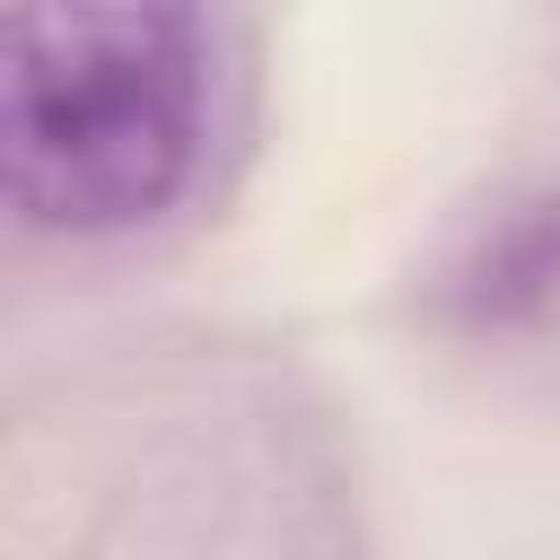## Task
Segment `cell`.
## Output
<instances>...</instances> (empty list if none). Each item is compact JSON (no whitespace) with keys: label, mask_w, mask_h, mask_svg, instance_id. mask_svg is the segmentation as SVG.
Segmentation results:
<instances>
[{"label":"cell","mask_w":560,"mask_h":560,"mask_svg":"<svg viewBox=\"0 0 560 560\" xmlns=\"http://www.w3.org/2000/svg\"><path fill=\"white\" fill-rule=\"evenodd\" d=\"M560 298V192H542L534 210H516L499 236H481V254L455 271V306L472 324H508Z\"/></svg>","instance_id":"obj_2"},{"label":"cell","mask_w":560,"mask_h":560,"mask_svg":"<svg viewBox=\"0 0 560 560\" xmlns=\"http://www.w3.org/2000/svg\"><path fill=\"white\" fill-rule=\"evenodd\" d=\"M219 35L201 9H18L0 52V166L35 236H131L210 158Z\"/></svg>","instance_id":"obj_1"}]
</instances>
